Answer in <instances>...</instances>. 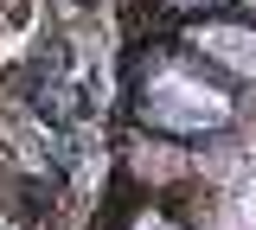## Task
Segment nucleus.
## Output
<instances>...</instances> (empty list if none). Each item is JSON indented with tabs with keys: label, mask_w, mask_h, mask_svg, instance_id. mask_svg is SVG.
Wrapping results in <instances>:
<instances>
[{
	"label": "nucleus",
	"mask_w": 256,
	"mask_h": 230,
	"mask_svg": "<svg viewBox=\"0 0 256 230\" xmlns=\"http://www.w3.org/2000/svg\"><path fill=\"white\" fill-rule=\"evenodd\" d=\"M212 58H224L230 70H256V32L250 26H205V32H192Z\"/></svg>",
	"instance_id": "2"
},
{
	"label": "nucleus",
	"mask_w": 256,
	"mask_h": 230,
	"mask_svg": "<svg viewBox=\"0 0 256 230\" xmlns=\"http://www.w3.org/2000/svg\"><path fill=\"white\" fill-rule=\"evenodd\" d=\"M134 230H173V224H160V218H141V224H134Z\"/></svg>",
	"instance_id": "3"
},
{
	"label": "nucleus",
	"mask_w": 256,
	"mask_h": 230,
	"mask_svg": "<svg viewBox=\"0 0 256 230\" xmlns=\"http://www.w3.org/2000/svg\"><path fill=\"white\" fill-rule=\"evenodd\" d=\"M148 115H154V128L198 134V128H218L224 115H230V96L205 90L198 77H180V70H166L154 90H148Z\"/></svg>",
	"instance_id": "1"
}]
</instances>
